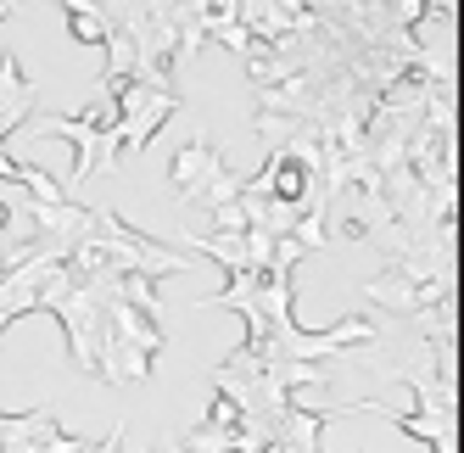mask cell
<instances>
[{"label":"cell","mask_w":464,"mask_h":453,"mask_svg":"<svg viewBox=\"0 0 464 453\" xmlns=\"http://www.w3.org/2000/svg\"><path fill=\"white\" fill-rule=\"evenodd\" d=\"M303 179H308V169H303V163H280V174H275V190H280L285 202H296V197H303Z\"/></svg>","instance_id":"6da1fadb"}]
</instances>
